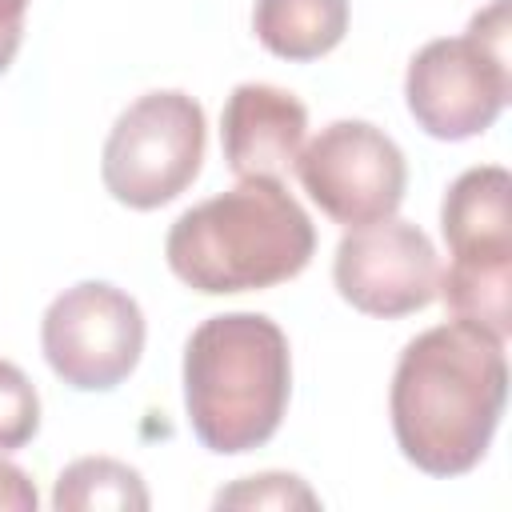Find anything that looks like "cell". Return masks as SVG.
<instances>
[{
	"label": "cell",
	"instance_id": "cell-5",
	"mask_svg": "<svg viewBox=\"0 0 512 512\" xmlns=\"http://www.w3.org/2000/svg\"><path fill=\"white\" fill-rule=\"evenodd\" d=\"M508 96V0L476 12L464 36L428 40L404 76L408 112L436 140H468L488 132Z\"/></svg>",
	"mask_w": 512,
	"mask_h": 512
},
{
	"label": "cell",
	"instance_id": "cell-9",
	"mask_svg": "<svg viewBox=\"0 0 512 512\" xmlns=\"http://www.w3.org/2000/svg\"><path fill=\"white\" fill-rule=\"evenodd\" d=\"M336 292L364 316H408L436 300L440 256L424 228L384 216L364 228H348L332 260Z\"/></svg>",
	"mask_w": 512,
	"mask_h": 512
},
{
	"label": "cell",
	"instance_id": "cell-11",
	"mask_svg": "<svg viewBox=\"0 0 512 512\" xmlns=\"http://www.w3.org/2000/svg\"><path fill=\"white\" fill-rule=\"evenodd\" d=\"M252 32L280 60H320L348 32V0H256Z\"/></svg>",
	"mask_w": 512,
	"mask_h": 512
},
{
	"label": "cell",
	"instance_id": "cell-6",
	"mask_svg": "<svg viewBox=\"0 0 512 512\" xmlns=\"http://www.w3.org/2000/svg\"><path fill=\"white\" fill-rule=\"evenodd\" d=\"M204 160V108L180 92H144L132 100L100 156V180L112 200L152 212L168 200H176L200 172Z\"/></svg>",
	"mask_w": 512,
	"mask_h": 512
},
{
	"label": "cell",
	"instance_id": "cell-4",
	"mask_svg": "<svg viewBox=\"0 0 512 512\" xmlns=\"http://www.w3.org/2000/svg\"><path fill=\"white\" fill-rule=\"evenodd\" d=\"M448 272L440 292L456 320H472L500 340L512 332V176L500 164L460 172L440 204Z\"/></svg>",
	"mask_w": 512,
	"mask_h": 512
},
{
	"label": "cell",
	"instance_id": "cell-13",
	"mask_svg": "<svg viewBox=\"0 0 512 512\" xmlns=\"http://www.w3.org/2000/svg\"><path fill=\"white\" fill-rule=\"evenodd\" d=\"M36 432H40V396L12 360H0V452L24 448Z\"/></svg>",
	"mask_w": 512,
	"mask_h": 512
},
{
	"label": "cell",
	"instance_id": "cell-16",
	"mask_svg": "<svg viewBox=\"0 0 512 512\" xmlns=\"http://www.w3.org/2000/svg\"><path fill=\"white\" fill-rule=\"evenodd\" d=\"M24 12H28V0H0V76L8 72V64H12L16 52H20V40H24Z\"/></svg>",
	"mask_w": 512,
	"mask_h": 512
},
{
	"label": "cell",
	"instance_id": "cell-12",
	"mask_svg": "<svg viewBox=\"0 0 512 512\" xmlns=\"http://www.w3.org/2000/svg\"><path fill=\"white\" fill-rule=\"evenodd\" d=\"M152 504L144 480L136 468L112 456H80L72 460L52 488V508L56 512H144Z\"/></svg>",
	"mask_w": 512,
	"mask_h": 512
},
{
	"label": "cell",
	"instance_id": "cell-1",
	"mask_svg": "<svg viewBox=\"0 0 512 512\" xmlns=\"http://www.w3.org/2000/svg\"><path fill=\"white\" fill-rule=\"evenodd\" d=\"M508 360L504 340L472 320H448L404 344L388 412L408 464L428 476L472 472L504 416Z\"/></svg>",
	"mask_w": 512,
	"mask_h": 512
},
{
	"label": "cell",
	"instance_id": "cell-2",
	"mask_svg": "<svg viewBox=\"0 0 512 512\" xmlns=\"http://www.w3.org/2000/svg\"><path fill=\"white\" fill-rule=\"evenodd\" d=\"M316 228L296 196L268 176L192 204L164 240V260L180 284L204 296L260 292L308 268Z\"/></svg>",
	"mask_w": 512,
	"mask_h": 512
},
{
	"label": "cell",
	"instance_id": "cell-7",
	"mask_svg": "<svg viewBox=\"0 0 512 512\" xmlns=\"http://www.w3.org/2000/svg\"><path fill=\"white\" fill-rule=\"evenodd\" d=\"M40 348L68 388L108 392L140 364L144 312L124 288L108 280H80L48 304L40 320Z\"/></svg>",
	"mask_w": 512,
	"mask_h": 512
},
{
	"label": "cell",
	"instance_id": "cell-15",
	"mask_svg": "<svg viewBox=\"0 0 512 512\" xmlns=\"http://www.w3.org/2000/svg\"><path fill=\"white\" fill-rule=\"evenodd\" d=\"M36 504H40V496H36V484L28 480V472L0 460V508L4 512H36Z\"/></svg>",
	"mask_w": 512,
	"mask_h": 512
},
{
	"label": "cell",
	"instance_id": "cell-8",
	"mask_svg": "<svg viewBox=\"0 0 512 512\" xmlns=\"http://www.w3.org/2000/svg\"><path fill=\"white\" fill-rule=\"evenodd\" d=\"M292 168L320 212L344 228L392 216L408 188L400 144L368 120H332L300 148Z\"/></svg>",
	"mask_w": 512,
	"mask_h": 512
},
{
	"label": "cell",
	"instance_id": "cell-3",
	"mask_svg": "<svg viewBox=\"0 0 512 512\" xmlns=\"http://www.w3.org/2000/svg\"><path fill=\"white\" fill-rule=\"evenodd\" d=\"M292 392L288 336L260 312L208 316L184 344V408L192 436L216 456L268 444Z\"/></svg>",
	"mask_w": 512,
	"mask_h": 512
},
{
	"label": "cell",
	"instance_id": "cell-14",
	"mask_svg": "<svg viewBox=\"0 0 512 512\" xmlns=\"http://www.w3.org/2000/svg\"><path fill=\"white\" fill-rule=\"evenodd\" d=\"M316 492L292 472L244 476L232 488L216 492V508H316Z\"/></svg>",
	"mask_w": 512,
	"mask_h": 512
},
{
	"label": "cell",
	"instance_id": "cell-10",
	"mask_svg": "<svg viewBox=\"0 0 512 512\" xmlns=\"http://www.w3.org/2000/svg\"><path fill=\"white\" fill-rule=\"evenodd\" d=\"M304 128H308V108L288 88L256 84V80L236 84L220 116L224 160L240 180L248 176L280 180L304 148Z\"/></svg>",
	"mask_w": 512,
	"mask_h": 512
}]
</instances>
